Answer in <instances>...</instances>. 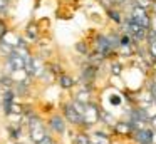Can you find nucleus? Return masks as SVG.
<instances>
[{
	"label": "nucleus",
	"instance_id": "obj_1",
	"mask_svg": "<svg viewBox=\"0 0 156 144\" xmlns=\"http://www.w3.org/2000/svg\"><path fill=\"white\" fill-rule=\"evenodd\" d=\"M99 111H101V107L94 100L86 104L84 112H82V127L81 129H89V127H92L94 124L99 122Z\"/></svg>",
	"mask_w": 156,
	"mask_h": 144
},
{
	"label": "nucleus",
	"instance_id": "obj_2",
	"mask_svg": "<svg viewBox=\"0 0 156 144\" xmlns=\"http://www.w3.org/2000/svg\"><path fill=\"white\" fill-rule=\"evenodd\" d=\"M27 134H29V141L34 144H37L39 141H42L45 136L49 134V129L45 126L44 119L37 121V122H30L27 124Z\"/></svg>",
	"mask_w": 156,
	"mask_h": 144
},
{
	"label": "nucleus",
	"instance_id": "obj_3",
	"mask_svg": "<svg viewBox=\"0 0 156 144\" xmlns=\"http://www.w3.org/2000/svg\"><path fill=\"white\" fill-rule=\"evenodd\" d=\"M47 129L52 131L54 134H57V136L66 134V131H67V122H66L64 116L59 114V112L51 114V116L47 117Z\"/></svg>",
	"mask_w": 156,
	"mask_h": 144
},
{
	"label": "nucleus",
	"instance_id": "obj_4",
	"mask_svg": "<svg viewBox=\"0 0 156 144\" xmlns=\"http://www.w3.org/2000/svg\"><path fill=\"white\" fill-rule=\"evenodd\" d=\"M62 116H64L66 122H69L71 126H76V127H82V116L74 109L71 100L62 104Z\"/></svg>",
	"mask_w": 156,
	"mask_h": 144
},
{
	"label": "nucleus",
	"instance_id": "obj_5",
	"mask_svg": "<svg viewBox=\"0 0 156 144\" xmlns=\"http://www.w3.org/2000/svg\"><path fill=\"white\" fill-rule=\"evenodd\" d=\"M128 15L131 17L134 22H138L139 25H143L144 29H149V25H151V13H149V10L141 9V7L134 5V3H133V7H131Z\"/></svg>",
	"mask_w": 156,
	"mask_h": 144
},
{
	"label": "nucleus",
	"instance_id": "obj_6",
	"mask_svg": "<svg viewBox=\"0 0 156 144\" xmlns=\"http://www.w3.org/2000/svg\"><path fill=\"white\" fill-rule=\"evenodd\" d=\"M94 50H98L99 54H102L106 59L116 54V50L112 49V45H111V42H109L106 33H98V35L94 37Z\"/></svg>",
	"mask_w": 156,
	"mask_h": 144
},
{
	"label": "nucleus",
	"instance_id": "obj_7",
	"mask_svg": "<svg viewBox=\"0 0 156 144\" xmlns=\"http://www.w3.org/2000/svg\"><path fill=\"white\" fill-rule=\"evenodd\" d=\"M98 70L99 67H94L91 65V64L86 62V65L81 67V77H79V82L82 84V86H92V82L96 80V77H98Z\"/></svg>",
	"mask_w": 156,
	"mask_h": 144
},
{
	"label": "nucleus",
	"instance_id": "obj_8",
	"mask_svg": "<svg viewBox=\"0 0 156 144\" xmlns=\"http://www.w3.org/2000/svg\"><path fill=\"white\" fill-rule=\"evenodd\" d=\"M153 134H154V129H153L151 126H148V127H144V129L134 131L131 136H133V139H134L138 144H151Z\"/></svg>",
	"mask_w": 156,
	"mask_h": 144
},
{
	"label": "nucleus",
	"instance_id": "obj_9",
	"mask_svg": "<svg viewBox=\"0 0 156 144\" xmlns=\"http://www.w3.org/2000/svg\"><path fill=\"white\" fill-rule=\"evenodd\" d=\"M39 35H41V27L37 25V22H29L22 37H24L29 44H34L39 40Z\"/></svg>",
	"mask_w": 156,
	"mask_h": 144
},
{
	"label": "nucleus",
	"instance_id": "obj_10",
	"mask_svg": "<svg viewBox=\"0 0 156 144\" xmlns=\"http://www.w3.org/2000/svg\"><path fill=\"white\" fill-rule=\"evenodd\" d=\"M15 92H14V89H4L2 90V111H4V116L7 117L9 114H10V106H12V102L15 100Z\"/></svg>",
	"mask_w": 156,
	"mask_h": 144
},
{
	"label": "nucleus",
	"instance_id": "obj_11",
	"mask_svg": "<svg viewBox=\"0 0 156 144\" xmlns=\"http://www.w3.org/2000/svg\"><path fill=\"white\" fill-rule=\"evenodd\" d=\"M112 131H114L116 136H121V137H129L133 134V127L129 124V121H116L112 124Z\"/></svg>",
	"mask_w": 156,
	"mask_h": 144
},
{
	"label": "nucleus",
	"instance_id": "obj_12",
	"mask_svg": "<svg viewBox=\"0 0 156 144\" xmlns=\"http://www.w3.org/2000/svg\"><path fill=\"white\" fill-rule=\"evenodd\" d=\"M55 80L59 82V86L62 87V89H66V90H69V89H72V87L77 84V80L74 79L72 76H69V74H66V72H61L57 77H55Z\"/></svg>",
	"mask_w": 156,
	"mask_h": 144
},
{
	"label": "nucleus",
	"instance_id": "obj_13",
	"mask_svg": "<svg viewBox=\"0 0 156 144\" xmlns=\"http://www.w3.org/2000/svg\"><path fill=\"white\" fill-rule=\"evenodd\" d=\"M89 139H91V144H112L109 134L102 132V131H94V132H89Z\"/></svg>",
	"mask_w": 156,
	"mask_h": 144
},
{
	"label": "nucleus",
	"instance_id": "obj_14",
	"mask_svg": "<svg viewBox=\"0 0 156 144\" xmlns=\"http://www.w3.org/2000/svg\"><path fill=\"white\" fill-rule=\"evenodd\" d=\"M5 59L9 60V64L12 65V69H14V70H22V69H24L25 59L20 55V54H17V52H15V50H14V52H12L9 57H5Z\"/></svg>",
	"mask_w": 156,
	"mask_h": 144
},
{
	"label": "nucleus",
	"instance_id": "obj_15",
	"mask_svg": "<svg viewBox=\"0 0 156 144\" xmlns=\"http://www.w3.org/2000/svg\"><path fill=\"white\" fill-rule=\"evenodd\" d=\"M7 132H9V136H10V139L20 141L22 139V132H24L22 124H12V122H9L7 124Z\"/></svg>",
	"mask_w": 156,
	"mask_h": 144
},
{
	"label": "nucleus",
	"instance_id": "obj_16",
	"mask_svg": "<svg viewBox=\"0 0 156 144\" xmlns=\"http://www.w3.org/2000/svg\"><path fill=\"white\" fill-rule=\"evenodd\" d=\"M74 99H76V100H79V102H82V104L91 102V100H92L91 86H84V87H82V89H81V90H79V92L74 96Z\"/></svg>",
	"mask_w": 156,
	"mask_h": 144
},
{
	"label": "nucleus",
	"instance_id": "obj_17",
	"mask_svg": "<svg viewBox=\"0 0 156 144\" xmlns=\"http://www.w3.org/2000/svg\"><path fill=\"white\" fill-rule=\"evenodd\" d=\"M86 60H87V64H91L94 67H101V64L106 60V57L102 54H99L98 50H92V52H89L86 55Z\"/></svg>",
	"mask_w": 156,
	"mask_h": 144
},
{
	"label": "nucleus",
	"instance_id": "obj_18",
	"mask_svg": "<svg viewBox=\"0 0 156 144\" xmlns=\"http://www.w3.org/2000/svg\"><path fill=\"white\" fill-rule=\"evenodd\" d=\"M72 144H91L89 132H86V131L74 132V136H72Z\"/></svg>",
	"mask_w": 156,
	"mask_h": 144
},
{
	"label": "nucleus",
	"instance_id": "obj_19",
	"mask_svg": "<svg viewBox=\"0 0 156 144\" xmlns=\"http://www.w3.org/2000/svg\"><path fill=\"white\" fill-rule=\"evenodd\" d=\"M106 13H108V17L112 20L114 23H122V15L121 12L118 10V7H111V9H106Z\"/></svg>",
	"mask_w": 156,
	"mask_h": 144
},
{
	"label": "nucleus",
	"instance_id": "obj_20",
	"mask_svg": "<svg viewBox=\"0 0 156 144\" xmlns=\"http://www.w3.org/2000/svg\"><path fill=\"white\" fill-rule=\"evenodd\" d=\"M14 87V79H12V76H9V74H2L0 76V89H12Z\"/></svg>",
	"mask_w": 156,
	"mask_h": 144
},
{
	"label": "nucleus",
	"instance_id": "obj_21",
	"mask_svg": "<svg viewBox=\"0 0 156 144\" xmlns=\"http://www.w3.org/2000/svg\"><path fill=\"white\" fill-rule=\"evenodd\" d=\"M19 39H20V35H19V33H15L14 30L9 29V32L4 35V39H2V40H5L7 44H10V45L15 47V45H17V42H19Z\"/></svg>",
	"mask_w": 156,
	"mask_h": 144
},
{
	"label": "nucleus",
	"instance_id": "obj_22",
	"mask_svg": "<svg viewBox=\"0 0 156 144\" xmlns=\"http://www.w3.org/2000/svg\"><path fill=\"white\" fill-rule=\"evenodd\" d=\"M99 122H104V124H108V126L112 127V124L116 122V119L109 112H106V111L101 109V111H99Z\"/></svg>",
	"mask_w": 156,
	"mask_h": 144
},
{
	"label": "nucleus",
	"instance_id": "obj_23",
	"mask_svg": "<svg viewBox=\"0 0 156 144\" xmlns=\"http://www.w3.org/2000/svg\"><path fill=\"white\" fill-rule=\"evenodd\" d=\"M15 50L14 45H10V44H7L5 40H0V55H4V57H9L12 52Z\"/></svg>",
	"mask_w": 156,
	"mask_h": 144
},
{
	"label": "nucleus",
	"instance_id": "obj_24",
	"mask_svg": "<svg viewBox=\"0 0 156 144\" xmlns=\"http://www.w3.org/2000/svg\"><path fill=\"white\" fill-rule=\"evenodd\" d=\"M76 52L79 54V55H87L89 54V45H87V42L86 40H79V42H76Z\"/></svg>",
	"mask_w": 156,
	"mask_h": 144
},
{
	"label": "nucleus",
	"instance_id": "obj_25",
	"mask_svg": "<svg viewBox=\"0 0 156 144\" xmlns=\"http://www.w3.org/2000/svg\"><path fill=\"white\" fill-rule=\"evenodd\" d=\"M22 111H24V102L17 100V97H15V100L12 102V106H10V114H17V116H22Z\"/></svg>",
	"mask_w": 156,
	"mask_h": 144
},
{
	"label": "nucleus",
	"instance_id": "obj_26",
	"mask_svg": "<svg viewBox=\"0 0 156 144\" xmlns=\"http://www.w3.org/2000/svg\"><path fill=\"white\" fill-rule=\"evenodd\" d=\"M109 70H111V74H112L114 77H118V76H121V74H122V70H124V67H122V64H121V62H118V60H114V62L111 64V69H109Z\"/></svg>",
	"mask_w": 156,
	"mask_h": 144
},
{
	"label": "nucleus",
	"instance_id": "obj_27",
	"mask_svg": "<svg viewBox=\"0 0 156 144\" xmlns=\"http://www.w3.org/2000/svg\"><path fill=\"white\" fill-rule=\"evenodd\" d=\"M10 2H12V0H0V17H2V19L9 15V7H10Z\"/></svg>",
	"mask_w": 156,
	"mask_h": 144
},
{
	"label": "nucleus",
	"instance_id": "obj_28",
	"mask_svg": "<svg viewBox=\"0 0 156 144\" xmlns=\"http://www.w3.org/2000/svg\"><path fill=\"white\" fill-rule=\"evenodd\" d=\"M109 104H111V106H114V107L121 106V104H122V97L119 96L118 92L111 94V96H109Z\"/></svg>",
	"mask_w": 156,
	"mask_h": 144
},
{
	"label": "nucleus",
	"instance_id": "obj_29",
	"mask_svg": "<svg viewBox=\"0 0 156 144\" xmlns=\"http://www.w3.org/2000/svg\"><path fill=\"white\" fill-rule=\"evenodd\" d=\"M133 3H134V5H138V7H141V9L149 10V9H151L153 0H133Z\"/></svg>",
	"mask_w": 156,
	"mask_h": 144
},
{
	"label": "nucleus",
	"instance_id": "obj_30",
	"mask_svg": "<svg viewBox=\"0 0 156 144\" xmlns=\"http://www.w3.org/2000/svg\"><path fill=\"white\" fill-rule=\"evenodd\" d=\"M9 29H10V27H9V23L5 22V20L2 19V17H0V40L4 39V35L9 32Z\"/></svg>",
	"mask_w": 156,
	"mask_h": 144
},
{
	"label": "nucleus",
	"instance_id": "obj_31",
	"mask_svg": "<svg viewBox=\"0 0 156 144\" xmlns=\"http://www.w3.org/2000/svg\"><path fill=\"white\" fill-rule=\"evenodd\" d=\"M54 142H55V139L52 137V134H47V136H45L42 141H39L37 144H54Z\"/></svg>",
	"mask_w": 156,
	"mask_h": 144
},
{
	"label": "nucleus",
	"instance_id": "obj_32",
	"mask_svg": "<svg viewBox=\"0 0 156 144\" xmlns=\"http://www.w3.org/2000/svg\"><path fill=\"white\" fill-rule=\"evenodd\" d=\"M148 45H149V54H151V57L156 60V40H153V42H149Z\"/></svg>",
	"mask_w": 156,
	"mask_h": 144
},
{
	"label": "nucleus",
	"instance_id": "obj_33",
	"mask_svg": "<svg viewBox=\"0 0 156 144\" xmlns=\"http://www.w3.org/2000/svg\"><path fill=\"white\" fill-rule=\"evenodd\" d=\"M149 94H151V97L156 100V84L154 82L151 84V87H149Z\"/></svg>",
	"mask_w": 156,
	"mask_h": 144
},
{
	"label": "nucleus",
	"instance_id": "obj_34",
	"mask_svg": "<svg viewBox=\"0 0 156 144\" xmlns=\"http://www.w3.org/2000/svg\"><path fill=\"white\" fill-rule=\"evenodd\" d=\"M149 126H151L153 129H156V114H154V116L149 117Z\"/></svg>",
	"mask_w": 156,
	"mask_h": 144
},
{
	"label": "nucleus",
	"instance_id": "obj_35",
	"mask_svg": "<svg viewBox=\"0 0 156 144\" xmlns=\"http://www.w3.org/2000/svg\"><path fill=\"white\" fill-rule=\"evenodd\" d=\"M154 70H156V64H154Z\"/></svg>",
	"mask_w": 156,
	"mask_h": 144
},
{
	"label": "nucleus",
	"instance_id": "obj_36",
	"mask_svg": "<svg viewBox=\"0 0 156 144\" xmlns=\"http://www.w3.org/2000/svg\"><path fill=\"white\" fill-rule=\"evenodd\" d=\"M0 107H2V102H0Z\"/></svg>",
	"mask_w": 156,
	"mask_h": 144
},
{
	"label": "nucleus",
	"instance_id": "obj_37",
	"mask_svg": "<svg viewBox=\"0 0 156 144\" xmlns=\"http://www.w3.org/2000/svg\"><path fill=\"white\" fill-rule=\"evenodd\" d=\"M54 144H59V142H54Z\"/></svg>",
	"mask_w": 156,
	"mask_h": 144
},
{
	"label": "nucleus",
	"instance_id": "obj_38",
	"mask_svg": "<svg viewBox=\"0 0 156 144\" xmlns=\"http://www.w3.org/2000/svg\"><path fill=\"white\" fill-rule=\"evenodd\" d=\"M98 2H99V0H98Z\"/></svg>",
	"mask_w": 156,
	"mask_h": 144
}]
</instances>
